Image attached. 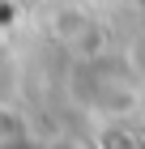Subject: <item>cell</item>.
Returning <instances> with one entry per match:
<instances>
[{
  "mask_svg": "<svg viewBox=\"0 0 145 149\" xmlns=\"http://www.w3.org/2000/svg\"><path fill=\"white\" fill-rule=\"evenodd\" d=\"M0 149H30V124L13 107H0Z\"/></svg>",
  "mask_w": 145,
  "mask_h": 149,
  "instance_id": "obj_2",
  "label": "cell"
},
{
  "mask_svg": "<svg viewBox=\"0 0 145 149\" xmlns=\"http://www.w3.org/2000/svg\"><path fill=\"white\" fill-rule=\"evenodd\" d=\"M98 149H137V136L120 119H107V124H98Z\"/></svg>",
  "mask_w": 145,
  "mask_h": 149,
  "instance_id": "obj_3",
  "label": "cell"
},
{
  "mask_svg": "<svg viewBox=\"0 0 145 149\" xmlns=\"http://www.w3.org/2000/svg\"><path fill=\"white\" fill-rule=\"evenodd\" d=\"M47 149H85V145H77V141H56V145H47Z\"/></svg>",
  "mask_w": 145,
  "mask_h": 149,
  "instance_id": "obj_4",
  "label": "cell"
},
{
  "mask_svg": "<svg viewBox=\"0 0 145 149\" xmlns=\"http://www.w3.org/2000/svg\"><path fill=\"white\" fill-rule=\"evenodd\" d=\"M141 94V81H137V68L115 51H90L73 64L68 72V98L81 107L85 115H94L98 124L107 119H120L128 115V107L137 102Z\"/></svg>",
  "mask_w": 145,
  "mask_h": 149,
  "instance_id": "obj_1",
  "label": "cell"
}]
</instances>
